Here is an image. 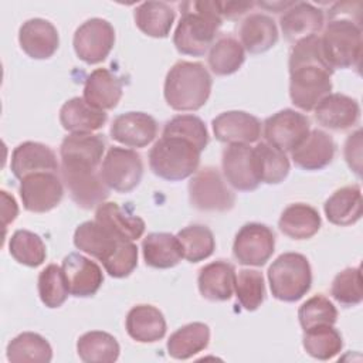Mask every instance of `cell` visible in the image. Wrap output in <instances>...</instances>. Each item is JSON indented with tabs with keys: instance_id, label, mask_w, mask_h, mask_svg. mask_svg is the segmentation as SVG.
Returning a JSON list of instances; mask_svg holds the SVG:
<instances>
[{
	"instance_id": "cell-1",
	"label": "cell",
	"mask_w": 363,
	"mask_h": 363,
	"mask_svg": "<svg viewBox=\"0 0 363 363\" xmlns=\"http://www.w3.org/2000/svg\"><path fill=\"white\" fill-rule=\"evenodd\" d=\"M289 96L301 111L311 112L330 94L333 74L328 64L319 35L299 40L289 55Z\"/></svg>"
},
{
	"instance_id": "cell-2",
	"label": "cell",
	"mask_w": 363,
	"mask_h": 363,
	"mask_svg": "<svg viewBox=\"0 0 363 363\" xmlns=\"http://www.w3.org/2000/svg\"><path fill=\"white\" fill-rule=\"evenodd\" d=\"M182 9L183 14L176 27L173 44L183 55L201 57L214 44L223 24L220 1H187Z\"/></svg>"
},
{
	"instance_id": "cell-3",
	"label": "cell",
	"mask_w": 363,
	"mask_h": 363,
	"mask_svg": "<svg viewBox=\"0 0 363 363\" xmlns=\"http://www.w3.org/2000/svg\"><path fill=\"white\" fill-rule=\"evenodd\" d=\"M213 79L200 62L177 61L167 72L163 95L174 111H197L206 105Z\"/></svg>"
},
{
	"instance_id": "cell-4",
	"label": "cell",
	"mask_w": 363,
	"mask_h": 363,
	"mask_svg": "<svg viewBox=\"0 0 363 363\" xmlns=\"http://www.w3.org/2000/svg\"><path fill=\"white\" fill-rule=\"evenodd\" d=\"M200 155L201 150L191 142L162 135L149 152V167L163 180L180 182L199 170Z\"/></svg>"
},
{
	"instance_id": "cell-5",
	"label": "cell",
	"mask_w": 363,
	"mask_h": 363,
	"mask_svg": "<svg viewBox=\"0 0 363 363\" xmlns=\"http://www.w3.org/2000/svg\"><path fill=\"white\" fill-rule=\"evenodd\" d=\"M320 44L323 55L333 71L336 68H357L363 52L360 21L349 17L328 18Z\"/></svg>"
},
{
	"instance_id": "cell-6",
	"label": "cell",
	"mask_w": 363,
	"mask_h": 363,
	"mask_svg": "<svg viewBox=\"0 0 363 363\" xmlns=\"http://www.w3.org/2000/svg\"><path fill=\"white\" fill-rule=\"evenodd\" d=\"M268 282L271 294L278 301H299L312 285V269L308 258L299 252L281 254L268 268Z\"/></svg>"
},
{
	"instance_id": "cell-7",
	"label": "cell",
	"mask_w": 363,
	"mask_h": 363,
	"mask_svg": "<svg viewBox=\"0 0 363 363\" xmlns=\"http://www.w3.org/2000/svg\"><path fill=\"white\" fill-rule=\"evenodd\" d=\"M189 200L200 211H228L234 207L235 194L227 187L220 172L207 166L197 170L189 182Z\"/></svg>"
},
{
	"instance_id": "cell-8",
	"label": "cell",
	"mask_w": 363,
	"mask_h": 363,
	"mask_svg": "<svg viewBox=\"0 0 363 363\" xmlns=\"http://www.w3.org/2000/svg\"><path fill=\"white\" fill-rule=\"evenodd\" d=\"M99 172L111 190L129 193L142 180L143 162L136 150L113 146L106 152Z\"/></svg>"
},
{
	"instance_id": "cell-9",
	"label": "cell",
	"mask_w": 363,
	"mask_h": 363,
	"mask_svg": "<svg viewBox=\"0 0 363 363\" xmlns=\"http://www.w3.org/2000/svg\"><path fill=\"white\" fill-rule=\"evenodd\" d=\"M72 45L81 61L89 65L99 64L115 45V30L104 18H89L75 30Z\"/></svg>"
},
{
	"instance_id": "cell-10",
	"label": "cell",
	"mask_w": 363,
	"mask_h": 363,
	"mask_svg": "<svg viewBox=\"0 0 363 363\" xmlns=\"http://www.w3.org/2000/svg\"><path fill=\"white\" fill-rule=\"evenodd\" d=\"M275 251L274 231L261 223H247L235 234L233 244L234 258L241 265L261 267Z\"/></svg>"
},
{
	"instance_id": "cell-11",
	"label": "cell",
	"mask_w": 363,
	"mask_h": 363,
	"mask_svg": "<svg viewBox=\"0 0 363 363\" xmlns=\"http://www.w3.org/2000/svg\"><path fill=\"white\" fill-rule=\"evenodd\" d=\"M311 132V122L306 115L294 111L282 109L264 122V136L267 143L282 152H292L298 147Z\"/></svg>"
},
{
	"instance_id": "cell-12",
	"label": "cell",
	"mask_w": 363,
	"mask_h": 363,
	"mask_svg": "<svg viewBox=\"0 0 363 363\" xmlns=\"http://www.w3.org/2000/svg\"><path fill=\"white\" fill-rule=\"evenodd\" d=\"M62 196L64 186L55 172L33 173L20 180V197L27 211L47 213L60 204Z\"/></svg>"
},
{
	"instance_id": "cell-13",
	"label": "cell",
	"mask_w": 363,
	"mask_h": 363,
	"mask_svg": "<svg viewBox=\"0 0 363 363\" xmlns=\"http://www.w3.org/2000/svg\"><path fill=\"white\" fill-rule=\"evenodd\" d=\"M61 176L71 199L81 208L98 207L109 196L111 189L102 180L98 169L61 166Z\"/></svg>"
},
{
	"instance_id": "cell-14",
	"label": "cell",
	"mask_w": 363,
	"mask_h": 363,
	"mask_svg": "<svg viewBox=\"0 0 363 363\" xmlns=\"http://www.w3.org/2000/svg\"><path fill=\"white\" fill-rule=\"evenodd\" d=\"M223 174L238 191H252L259 186L255 169L254 147L244 143L228 145L223 152Z\"/></svg>"
},
{
	"instance_id": "cell-15",
	"label": "cell",
	"mask_w": 363,
	"mask_h": 363,
	"mask_svg": "<svg viewBox=\"0 0 363 363\" xmlns=\"http://www.w3.org/2000/svg\"><path fill=\"white\" fill-rule=\"evenodd\" d=\"M61 268L67 281L68 291L72 296H92L99 291L104 282V274L99 265L81 254H68L62 259Z\"/></svg>"
},
{
	"instance_id": "cell-16",
	"label": "cell",
	"mask_w": 363,
	"mask_h": 363,
	"mask_svg": "<svg viewBox=\"0 0 363 363\" xmlns=\"http://www.w3.org/2000/svg\"><path fill=\"white\" fill-rule=\"evenodd\" d=\"M217 140L228 145L252 143L259 139L261 122L254 115L244 111H227L216 116L211 122Z\"/></svg>"
},
{
	"instance_id": "cell-17",
	"label": "cell",
	"mask_w": 363,
	"mask_h": 363,
	"mask_svg": "<svg viewBox=\"0 0 363 363\" xmlns=\"http://www.w3.org/2000/svg\"><path fill=\"white\" fill-rule=\"evenodd\" d=\"M105 152V140L101 135L71 133L60 146L61 166L98 169Z\"/></svg>"
},
{
	"instance_id": "cell-18",
	"label": "cell",
	"mask_w": 363,
	"mask_h": 363,
	"mask_svg": "<svg viewBox=\"0 0 363 363\" xmlns=\"http://www.w3.org/2000/svg\"><path fill=\"white\" fill-rule=\"evenodd\" d=\"M157 135V123L145 112L118 115L111 125V138L128 147H145Z\"/></svg>"
},
{
	"instance_id": "cell-19",
	"label": "cell",
	"mask_w": 363,
	"mask_h": 363,
	"mask_svg": "<svg viewBox=\"0 0 363 363\" xmlns=\"http://www.w3.org/2000/svg\"><path fill=\"white\" fill-rule=\"evenodd\" d=\"M18 43L30 58L47 60L58 50L60 35L48 20L30 18L18 30Z\"/></svg>"
},
{
	"instance_id": "cell-20",
	"label": "cell",
	"mask_w": 363,
	"mask_h": 363,
	"mask_svg": "<svg viewBox=\"0 0 363 363\" xmlns=\"http://www.w3.org/2000/svg\"><path fill=\"white\" fill-rule=\"evenodd\" d=\"M10 169L16 179L40 173V172H55L58 173L60 163L54 150L38 142H23L11 153Z\"/></svg>"
},
{
	"instance_id": "cell-21",
	"label": "cell",
	"mask_w": 363,
	"mask_h": 363,
	"mask_svg": "<svg viewBox=\"0 0 363 363\" xmlns=\"http://www.w3.org/2000/svg\"><path fill=\"white\" fill-rule=\"evenodd\" d=\"M313 111L316 122L330 130H346L354 126L360 116L357 101L343 94H329Z\"/></svg>"
},
{
	"instance_id": "cell-22",
	"label": "cell",
	"mask_w": 363,
	"mask_h": 363,
	"mask_svg": "<svg viewBox=\"0 0 363 363\" xmlns=\"http://www.w3.org/2000/svg\"><path fill=\"white\" fill-rule=\"evenodd\" d=\"M323 11L311 3L295 1L279 18L284 37L289 43L318 35L323 27Z\"/></svg>"
},
{
	"instance_id": "cell-23",
	"label": "cell",
	"mask_w": 363,
	"mask_h": 363,
	"mask_svg": "<svg viewBox=\"0 0 363 363\" xmlns=\"http://www.w3.org/2000/svg\"><path fill=\"white\" fill-rule=\"evenodd\" d=\"M95 221L119 241H135L145 233V221L139 216L112 201H104L96 207Z\"/></svg>"
},
{
	"instance_id": "cell-24",
	"label": "cell",
	"mask_w": 363,
	"mask_h": 363,
	"mask_svg": "<svg viewBox=\"0 0 363 363\" xmlns=\"http://www.w3.org/2000/svg\"><path fill=\"white\" fill-rule=\"evenodd\" d=\"M335 142L332 136L320 129H313L305 140L291 152V157L299 169L313 172L326 167L335 156Z\"/></svg>"
},
{
	"instance_id": "cell-25",
	"label": "cell",
	"mask_w": 363,
	"mask_h": 363,
	"mask_svg": "<svg viewBox=\"0 0 363 363\" xmlns=\"http://www.w3.org/2000/svg\"><path fill=\"white\" fill-rule=\"evenodd\" d=\"M235 278V269L230 262L223 259L210 262L199 271V291L208 301H228L234 294Z\"/></svg>"
},
{
	"instance_id": "cell-26",
	"label": "cell",
	"mask_w": 363,
	"mask_h": 363,
	"mask_svg": "<svg viewBox=\"0 0 363 363\" xmlns=\"http://www.w3.org/2000/svg\"><path fill=\"white\" fill-rule=\"evenodd\" d=\"M123 94L122 81L106 68L94 69L84 84V99L101 111L113 109Z\"/></svg>"
},
{
	"instance_id": "cell-27",
	"label": "cell",
	"mask_w": 363,
	"mask_h": 363,
	"mask_svg": "<svg viewBox=\"0 0 363 363\" xmlns=\"http://www.w3.org/2000/svg\"><path fill=\"white\" fill-rule=\"evenodd\" d=\"M128 335L140 343H153L166 335V320L163 313L152 305H136L126 315Z\"/></svg>"
},
{
	"instance_id": "cell-28",
	"label": "cell",
	"mask_w": 363,
	"mask_h": 363,
	"mask_svg": "<svg viewBox=\"0 0 363 363\" xmlns=\"http://www.w3.org/2000/svg\"><path fill=\"white\" fill-rule=\"evenodd\" d=\"M108 119L105 111L91 106L84 98L74 96L60 109V123L69 133H92Z\"/></svg>"
},
{
	"instance_id": "cell-29",
	"label": "cell",
	"mask_w": 363,
	"mask_h": 363,
	"mask_svg": "<svg viewBox=\"0 0 363 363\" xmlns=\"http://www.w3.org/2000/svg\"><path fill=\"white\" fill-rule=\"evenodd\" d=\"M325 216L329 223L346 227L357 223L362 218L363 201L359 184H350L337 189L323 206Z\"/></svg>"
},
{
	"instance_id": "cell-30",
	"label": "cell",
	"mask_w": 363,
	"mask_h": 363,
	"mask_svg": "<svg viewBox=\"0 0 363 363\" xmlns=\"http://www.w3.org/2000/svg\"><path fill=\"white\" fill-rule=\"evenodd\" d=\"M241 45L250 54H262L271 50L278 41V28L275 21L261 13L247 16L240 26Z\"/></svg>"
},
{
	"instance_id": "cell-31",
	"label": "cell",
	"mask_w": 363,
	"mask_h": 363,
	"mask_svg": "<svg viewBox=\"0 0 363 363\" xmlns=\"http://www.w3.org/2000/svg\"><path fill=\"white\" fill-rule=\"evenodd\" d=\"M320 216L316 208L305 203L289 204L281 213L278 227L292 240L312 238L320 230Z\"/></svg>"
},
{
	"instance_id": "cell-32",
	"label": "cell",
	"mask_w": 363,
	"mask_h": 363,
	"mask_svg": "<svg viewBox=\"0 0 363 363\" xmlns=\"http://www.w3.org/2000/svg\"><path fill=\"white\" fill-rule=\"evenodd\" d=\"M142 252L146 265L157 269L176 267L183 258L180 242L170 233L147 234L142 241Z\"/></svg>"
},
{
	"instance_id": "cell-33",
	"label": "cell",
	"mask_w": 363,
	"mask_h": 363,
	"mask_svg": "<svg viewBox=\"0 0 363 363\" xmlns=\"http://www.w3.org/2000/svg\"><path fill=\"white\" fill-rule=\"evenodd\" d=\"M210 342V328L203 322H193L179 328L167 340V353L177 360H186L203 352Z\"/></svg>"
},
{
	"instance_id": "cell-34",
	"label": "cell",
	"mask_w": 363,
	"mask_h": 363,
	"mask_svg": "<svg viewBox=\"0 0 363 363\" xmlns=\"http://www.w3.org/2000/svg\"><path fill=\"white\" fill-rule=\"evenodd\" d=\"M174 17V10L164 1H145L135 10V23L138 28L153 38H166Z\"/></svg>"
},
{
	"instance_id": "cell-35",
	"label": "cell",
	"mask_w": 363,
	"mask_h": 363,
	"mask_svg": "<svg viewBox=\"0 0 363 363\" xmlns=\"http://www.w3.org/2000/svg\"><path fill=\"white\" fill-rule=\"evenodd\" d=\"M6 354L11 363H48L52 359V349L41 335L23 332L9 342Z\"/></svg>"
},
{
	"instance_id": "cell-36",
	"label": "cell",
	"mask_w": 363,
	"mask_h": 363,
	"mask_svg": "<svg viewBox=\"0 0 363 363\" xmlns=\"http://www.w3.org/2000/svg\"><path fill=\"white\" fill-rule=\"evenodd\" d=\"M121 241L106 231L101 224L85 221L79 224L74 233V244L79 251H84L101 262L115 250Z\"/></svg>"
},
{
	"instance_id": "cell-37",
	"label": "cell",
	"mask_w": 363,
	"mask_h": 363,
	"mask_svg": "<svg viewBox=\"0 0 363 363\" xmlns=\"http://www.w3.org/2000/svg\"><path fill=\"white\" fill-rule=\"evenodd\" d=\"M77 352L85 363H113L119 357L118 340L102 330H91L79 336Z\"/></svg>"
},
{
	"instance_id": "cell-38",
	"label": "cell",
	"mask_w": 363,
	"mask_h": 363,
	"mask_svg": "<svg viewBox=\"0 0 363 363\" xmlns=\"http://www.w3.org/2000/svg\"><path fill=\"white\" fill-rule=\"evenodd\" d=\"M254 159L259 183L278 184L289 173L291 164L286 153L267 142H261L254 147Z\"/></svg>"
},
{
	"instance_id": "cell-39",
	"label": "cell",
	"mask_w": 363,
	"mask_h": 363,
	"mask_svg": "<svg viewBox=\"0 0 363 363\" xmlns=\"http://www.w3.org/2000/svg\"><path fill=\"white\" fill-rule=\"evenodd\" d=\"M245 60L241 43L233 37H221L208 50V67L220 77L237 72Z\"/></svg>"
},
{
	"instance_id": "cell-40",
	"label": "cell",
	"mask_w": 363,
	"mask_h": 363,
	"mask_svg": "<svg viewBox=\"0 0 363 363\" xmlns=\"http://www.w3.org/2000/svg\"><path fill=\"white\" fill-rule=\"evenodd\" d=\"M302 346L305 352L318 360H329L340 353L343 339L333 325H320L303 330Z\"/></svg>"
},
{
	"instance_id": "cell-41",
	"label": "cell",
	"mask_w": 363,
	"mask_h": 363,
	"mask_svg": "<svg viewBox=\"0 0 363 363\" xmlns=\"http://www.w3.org/2000/svg\"><path fill=\"white\" fill-rule=\"evenodd\" d=\"M183 258L189 262H200L207 259L216 250V240L211 230L201 224L184 227L177 233Z\"/></svg>"
},
{
	"instance_id": "cell-42",
	"label": "cell",
	"mask_w": 363,
	"mask_h": 363,
	"mask_svg": "<svg viewBox=\"0 0 363 363\" xmlns=\"http://www.w3.org/2000/svg\"><path fill=\"white\" fill-rule=\"evenodd\" d=\"M10 255L27 267H38L45 261L47 250L43 238L28 230H17L9 241Z\"/></svg>"
},
{
	"instance_id": "cell-43",
	"label": "cell",
	"mask_w": 363,
	"mask_h": 363,
	"mask_svg": "<svg viewBox=\"0 0 363 363\" xmlns=\"http://www.w3.org/2000/svg\"><path fill=\"white\" fill-rule=\"evenodd\" d=\"M38 295L47 308H60L68 298V286L62 268L57 264L47 265L38 275Z\"/></svg>"
},
{
	"instance_id": "cell-44",
	"label": "cell",
	"mask_w": 363,
	"mask_h": 363,
	"mask_svg": "<svg viewBox=\"0 0 363 363\" xmlns=\"http://www.w3.org/2000/svg\"><path fill=\"white\" fill-rule=\"evenodd\" d=\"M237 301L245 311H255L265 299L264 277L257 269H241L234 286Z\"/></svg>"
},
{
	"instance_id": "cell-45",
	"label": "cell",
	"mask_w": 363,
	"mask_h": 363,
	"mask_svg": "<svg viewBox=\"0 0 363 363\" xmlns=\"http://www.w3.org/2000/svg\"><path fill=\"white\" fill-rule=\"evenodd\" d=\"M162 135L166 136H179L194 146L199 150H204L208 143V132L204 122L196 115H177L166 122Z\"/></svg>"
},
{
	"instance_id": "cell-46",
	"label": "cell",
	"mask_w": 363,
	"mask_h": 363,
	"mask_svg": "<svg viewBox=\"0 0 363 363\" xmlns=\"http://www.w3.org/2000/svg\"><path fill=\"white\" fill-rule=\"evenodd\" d=\"M298 319L303 330L320 325H335L337 320V309L326 296L315 295L301 305Z\"/></svg>"
},
{
	"instance_id": "cell-47",
	"label": "cell",
	"mask_w": 363,
	"mask_h": 363,
	"mask_svg": "<svg viewBox=\"0 0 363 363\" xmlns=\"http://www.w3.org/2000/svg\"><path fill=\"white\" fill-rule=\"evenodd\" d=\"M330 295L342 306H356L363 301L360 267L340 271L332 281Z\"/></svg>"
},
{
	"instance_id": "cell-48",
	"label": "cell",
	"mask_w": 363,
	"mask_h": 363,
	"mask_svg": "<svg viewBox=\"0 0 363 363\" xmlns=\"http://www.w3.org/2000/svg\"><path fill=\"white\" fill-rule=\"evenodd\" d=\"M102 264L111 277L125 278L138 267V247L133 241H121Z\"/></svg>"
},
{
	"instance_id": "cell-49",
	"label": "cell",
	"mask_w": 363,
	"mask_h": 363,
	"mask_svg": "<svg viewBox=\"0 0 363 363\" xmlns=\"http://www.w3.org/2000/svg\"><path fill=\"white\" fill-rule=\"evenodd\" d=\"M345 160L347 166L360 177L362 173V130L349 135L345 142Z\"/></svg>"
},
{
	"instance_id": "cell-50",
	"label": "cell",
	"mask_w": 363,
	"mask_h": 363,
	"mask_svg": "<svg viewBox=\"0 0 363 363\" xmlns=\"http://www.w3.org/2000/svg\"><path fill=\"white\" fill-rule=\"evenodd\" d=\"M255 6L254 1H220L223 20H237Z\"/></svg>"
},
{
	"instance_id": "cell-51",
	"label": "cell",
	"mask_w": 363,
	"mask_h": 363,
	"mask_svg": "<svg viewBox=\"0 0 363 363\" xmlns=\"http://www.w3.org/2000/svg\"><path fill=\"white\" fill-rule=\"evenodd\" d=\"M1 217H3V227L6 228L10 223H13L18 214V207L13 196L7 191H1Z\"/></svg>"
},
{
	"instance_id": "cell-52",
	"label": "cell",
	"mask_w": 363,
	"mask_h": 363,
	"mask_svg": "<svg viewBox=\"0 0 363 363\" xmlns=\"http://www.w3.org/2000/svg\"><path fill=\"white\" fill-rule=\"evenodd\" d=\"M295 1H272V3H264V1H259L257 3L259 7H264V9H268V10H272L275 13H281V11H286L291 6H294Z\"/></svg>"
}]
</instances>
